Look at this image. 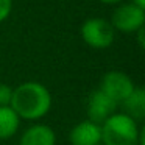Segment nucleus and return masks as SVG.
<instances>
[{
    "mask_svg": "<svg viewBox=\"0 0 145 145\" xmlns=\"http://www.w3.org/2000/svg\"><path fill=\"white\" fill-rule=\"evenodd\" d=\"M80 36L88 47L95 50H105L112 45L116 39V30L108 19L89 17L81 24Z\"/></svg>",
    "mask_w": 145,
    "mask_h": 145,
    "instance_id": "3",
    "label": "nucleus"
},
{
    "mask_svg": "<svg viewBox=\"0 0 145 145\" xmlns=\"http://www.w3.org/2000/svg\"><path fill=\"white\" fill-rule=\"evenodd\" d=\"M20 126V117L16 114V111L8 105V106H0V140H8L16 133Z\"/></svg>",
    "mask_w": 145,
    "mask_h": 145,
    "instance_id": "10",
    "label": "nucleus"
},
{
    "mask_svg": "<svg viewBox=\"0 0 145 145\" xmlns=\"http://www.w3.org/2000/svg\"><path fill=\"white\" fill-rule=\"evenodd\" d=\"M19 145H56V134L45 123H33L22 133Z\"/></svg>",
    "mask_w": 145,
    "mask_h": 145,
    "instance_id": "8",
    "label": "nucleus"
},
{
    "mask_svg": "<svg viewBox=\"0 0 145 145\" xmlns=\"http://www.w3.org/2000/svg\"><path fill=\"white\" fill-rule=\"evenodd\" d=\"M70 145H101V126L92 120L78 122L69 133Z\"/></svg>",
    "mask_w": 145,
    "mask_h": 145,
    "instance_id": "7",
    "label": "nucleus"
},
{
    "mask_svg": "<svg viewBox=\"0 0 145 145\" xmlns=\"http://www.w3.org/2000/svg\"><path fill=\"white\" fill-rule=\"evenodd\" d=\"M119 108V103L109 97L106 92H103L100 88L94 89L89 94L86 101V111L88 119L95 123H103L109 116H112Z\"/></svg>",
    "mask_w": 145,
    "mask_h": 145,
    "instance_id": "6",
    "label": "nucleus"
},
{
    "mask_svg": "<svg viewBox=\"0 0 145 145\" xmlns=\"http://www.w3.org/2000/svg\"><path fill=\"white\" fill-rule=\"evenodd\" d=\"M13 89L11 86L5 84V83H0V106H8L11 103V98H13Z\"/></svg>",
    "mask_w": 145,
    "mask_h": 145,
    "instance_id": "11",
    "label": "nucleus"
},
{
    "mask_svg": "<svg viewBox=\"0 0 145 145\" xmlns=\"http://www.w3.org/2000/svg\"><path fill=\"white\" fill-rule=\"evenodd\" d=\"M133 3H136V5H139V7H144L145 8V0H131Z\"/></svg>",
    "mask_w": 145,
    "mask_h": 145,
    "instance_id": "15",
    "label": "nucleus"
},
{
    "mask_svg": "<svg viewBox=\"0 0 145 145\" xmlns=\"http://www.w3.org/2000/svg\"><path fill=\"white\" fill-rule=\"evenodd\" d=\"M101 126V145H145V128L125 112H114Z\"/></svg>",
    "mask_w": 145,
    "mask_h": 145,
    "instance_id": "2",
    "label": "nucleus"
},
{
    "mask_svg": "<svg viewBox=\"0 0 145 145\" xmlns=\"http://www.w3.org/2000/svg\"><path fill=\"white\" fill-rule=\"evenodd\" d=\"M98 2L103 5H119V3H122L123 0H98Z\"/></svg>",
    "mask_w": 145,
    "mask_h": 145,
    "instance_id": "14",
    "label": "nucleus"
},
{
    "mask_svg": "<svg viewBox=\"0 0 145 145\" xmlns=\"http://www.w3.org/2000/svg\"><path fill=\"white\" fill-rule=\"evenodd\" d=\"M134 88H136L134 81L125 72H120V70L106 72L101 76V81H100V89L103 92H106L119 105L131 94V91Z\"/></svg>",
    "mask_w": 145,
    "mask_h": 145,
    "instance_id": "5",
    "label": "nucleus"
},
{
    "mask_svg": "<svg viewBox=\"0 0 145 145\" xmlns=\"http://www.w3.org/2000/svg\"><path fill=\"white\" fill-rule=\"evenodd\" d=\"M136 36H137V41H139V45H140V48H144V27L142 28H139L137 31L134 33Z\"/></svg>",
    "mask_w": 145,
    "mask_h": 145,
    "instance_id": "13",
    "label": "nucleus"
},
{
    "mask_svg": "<svg viewBox=\"0 0 145 145\" xmlns=\"http://www.w3.org/2000/svg\"><path fill=\"white\" fill-rule=\"evenodd\" d=\"M111 25L116 31L133 33L134 35L139 28L145 25V8L133 3H119L111 16Z\"/></svg>",
    "mask_w": 145,
    "mask_h": 145,
    "instance_id": "4",
    "label": "nucleus"
},
{
    "mask_svg": "<svg viewBox=\"0 0 145 145\" xmlns=\"http://www.w3.org/2000/svg\"><path fill=\"white\" fill-rule=\"evenodd\" d=\"M10 106L20 120H39L52 109V94L42 83L25 81L13 89Z\"/></svg>",
    "mask_w": 145,
    "mask_h": 145,
    "instance_id": "1",
    "label": "nucleus"
},
{
    "mask_svg": "<svg viewBox=\"0 0 145 145\" xmlns=\"http://www.w3.org/2000/svg\"><path fill=\"white\" fill-rule=\"evenodd\" d=\"M13 10V0H0V24L7 20Z\"/></svg>",
    "mask_w": 145,
    "mask_h": 145,
    "instance_id": "12",
    "label": "nucleus"
},
{
    "mask_svg": "<svg viewBox=\"0 0 145 145\" xmlns=\"http://www.w3.org/2000/svg\"><path fill=\"white\" fill-rule=\"evenodd\" d=\"M123 112L134 119L136 122L142 120L145 117V91L140 86H136L131 91V94L122 101Z\"/></svg>",
    "mask_w": 145,
    "mask_h": 145,
    "instance_id": "9",
    "label": "nucleus"
}]
</instances>
